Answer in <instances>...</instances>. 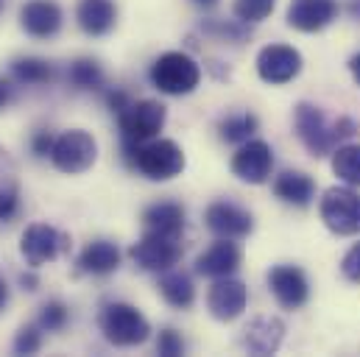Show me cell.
<instances>
[{"mask_svg":"<svg viewBox=\"0 0 360 357\" xmlns=\"http://www.w3.org/2000/svg\"><path fill=\"white\" fill-rule=\"evenodd\" d=\"M143 223H146L148 232H160V235H168V238H181V232H184V209L176 201L151 204L143 212Z\"/></svg>","mask_w":360,"mask_h":357,"instance_id":"obj_21","label":"cell"},{"mask_svg":"<svg viewBox=\"0 0 360 357\" xmlns=\"http://www.w3.org/2000/svg\"><path fill=\"white\" fill-rule=\"evenodd\" d=\"M274 171V151L263 140H246L232 157V174L249 184H266Z\"/></svg>","mask_w":360,"mask_h":357,"instance_id":"obj_12","label":"cell"},{"mask_svg":"<svg viewBox=\"0 0 360 357\" xmlns=\"http://www.w3.org/2000/svg\"><path fill=\"white\" fill-rule=\"evenodd\" d=\"M293 126H296V137L313 157L333 154L338 145H344V140L355 137L358 131L355 120L349 117H338L335 123H330L316 103H299L293 112Z\"/></svg>","mask_w":360,"mask_h":357,"instance_id":"obj_1","label":"cell"},{"mask_svg":"<svg viewBox=\"0 0 360 357\" xmlns=\"http://www.w3.org/2000/svg\"><path fill=\"white\" fill-rule=\"evenodd\" d=\"M70 246L68 235H62L59 229L48 226V223H31L25 232H22V240H20V254L25 257V263L34 268L45 266L51 260H56L65 249Z\"/></svg>","mask_w":360,"mask_h":357,"instance_id":"obj_8","label":"cell"},{"mask_svg":"<svg viewBox=\"0 0 360 357\" xmlns=\"http://www.w3.org/2000/svg\"><path fill=\"white\" fill-rule=\"evenodd\" d=\"M319 212L324 226L341 238L360 232V193L352 187H330L319 204Z\"/></svg>","mask_w":360,"mask_h":357,"instance_id":"obj_5","label":"cell"},{"mask_svg":"<svg viewBox=\"0 0 360 357\" xmlns=\"http://www.w3.org/2000/svg\"><path fill=\"white\" fill-rule=\"evenodd\" d=\"M240 249L229 240V238H221L215 240L204 254H198L195 260V273L201 276H210V279H221V276H232L238 268H240Z\"/></svg>","mask_w":360,"mask_h":357,"instance_id":"obj_17","label":"cell"},{"mask_svg":"<svg viewBox=\"0 0 360 357\" xmlns=\"http://www.w3.org/2000/svg\"><path fill=\"white\" fill-rule=\"evenodd\" d=\"M168 112L160 100H137L129 103L117 115V126L123 134V143H148L165 129Z\"/></svg>","mask_w":360,"mask_h":357,"instance_id":"obj_6","label":"cell"},{"mask_svg":"<svg viewBox=\"0 0 360 357\" xmlns=\"http://www.w3.org/2000/svg\"><path fill=\"white\" fill-rule=\"evenodd\" d=\"M68 324V307L62 301H48L39 313V330L45 332H59Z\"/></svg>","mask_w":360,"mask_h":357,"instance_id":"obj_30","label":"cell"},{"mask_svg":"<svg viewBox=\"0 0 360 357\" xmlns=\"http://www.w3.org/2000/svg\"><path fill=\"white\" fill-rule=\"evenodd\" d=\"M17 215V178H14V165L0 151V221H8Z\"/></svg>","mask_w":360,"mask_h":357,"instance_id":"obj_26","label":"cell"},{"mask_svg":"<svg viewBox=\"0 0 360 357\" xmlns=\"http://www.w3.org/2000/svg\"><path fill=\"white\" fill-rule=\"evenodd\" d=\"M257 73L266 84H288L302 73V53L290 45H269L257 53Z\"/></svg>","mask_w":360,"mask_h":357,"instance_id":"obj_10","label":"cell"},{"mask_svg":"<svg viewBox=\"0 0 360 357\" xmlns=\"http://www.w3.org/2000/svg\"><path fill=\"white\" fill-rule=\"evenodd\" d=\"M243 346L255 355H274L282 344L285 335V324L279 318H255L246 330H243Z\"/></svg>","mask_w":360,"mask_h":357,"instance_id":"obj_19","label":"cell"},{"mask_svg":"<svg viewBox=\"0 0 360 357\" xmlns=\"http://www.w3.org/2000/svg\"><path fill=\"white\" fill-rule=\"evenodd\" d=\"M76 20L84 34L90 37H103L115 28L117 22V8L112 0H79Z\"/></svg>","mask_w":360,"mask_h":357,"instance_id":"obj_18","label":"cell"},{"mask_svg":"<svg viewBox=\"0 0 360 357\" xmlns=\"http://www.w3.org/2000/svg\"><path fill=\"white\" fill-rule=\"evenodd\" d=\"M341 6L338 0H290L288 6V25L304 34L324 31L335 22Z\"/></svg>","mask_w":360,"mask_h":357,"instance_id":"obj_14","label":"cell"},{"mask_svg":"<svg viewBox=\"0 0 360 357\" xmlns=\"http://www.w3.org/2000/svg\"><path fill=\"white\" fill-rule=\"evenodd\" d=\"M349 70H352L355 82L360 84V53H358V56H352V59H349Z\"/></svg>","mask_w":360,"mask_h":357,"instance_id":"obj_38","label":"cell"},{"mask_svg":"<svg viewBox=\"0 0 360 357\" xmlns=\"http://www.w3.org/2000/svg\"><path fill=\"white\" fill-rule=\"evenodd\" d=\"M39 346H42V335H39L37 327H22L14 338V352L17 355H34V352H39Z\"/></svg>","mask_w":360,"mask_h":357,"instance_id":"obj_31","label":"cell"},{"mask_svg":"<svg viewBox=\"0 0 360 357\" xmlns=\"http://www.w3.org/2000/svg\"><path fill=\"white\" fill-rule=\"evenodd\" d=\"M204 221H207V229H210L212 235L229 238V240L246 238V235L255 229V218H252L246 209H240L238 204H229V201H215V204H210Z\"/></svg>","mask_w":360,"mask_h":357,"instance_id":"obj_15","label":"cell"},{"mask_svg":"<svg viewBox=\"0 0 360 357\" xmlns=\"http://www.w3.org/2000/svg\"><path fill=\"white\" fill-rule=\"evenodd\" d=\"M95 157H98V145H95L92 134L82 131V129L65 131L53 143V154H51L53 165L62 174H84V171H90Z\"/></svg>","mask_w":360,"mask_h":357,"instance_id":"obj_7","label":"cell"},{"mask_svg":"<svg viewBox=\"0 0 360 357\" xmlns=\"http://www.w3.org/2000/svg\"><path fill=\"white\" fill-rule=\"evenodd\" d=\"M274 195L285 204H293V207H310L316 198V184L307 174L285 171L274 178Z\"/></svg>","mask_w":360,"mask_h":357,"instance_id":"obj_20","label":"cell"},{"mask_svg":"<svg viewBox=\"0 0 360 357\" xmlns=\"http://www.w3.org/2000/svg\"><path fill=\"white\" fill-rule=\"evenodd\" d=\"M179 238H168V235H160V232H146V238L131 246V260L143 271H157V273L162 271L165 273L179 263Z\"/></svg>","mask_w":360,"mask_h":357,"instance_id":"obj_9","label":"cell"},{"mask_svg":"<svg viewBox=\"0 0 360 357\" xmlns=\"http://www.w3.org/2000/svg\"><path fill=\"white\" fill-rule=\"evenodd\" d=\"M8 98H11V87H8V82L0 79V109L8 103Z\"/></svg>","mask_w":360,"mask_h":357,"instance_id":"obj_37","label":"cell"},{"mask_svg":"<svg viewBox=\"0 0 360 357\" xmlns=\"http://www.w3.org/2000/svg\"><path fill=\"white\" fill-rule=\"evenodd\" d=\"M11 76H14L20 84H48V82L53 79V67H51V62H45V59L28 56V59H17V62L11 65Z\"/></svg>","mask_w":360,"mask_h":357,"instance_id":"obj_27","label":"cell"},{"mask_svg":"<svg viewBox=\"0 0 360 357\" xmlns=\"http://www.w3.org/2000/svg\"><path fill=\"white\" fill-rule=\"evenodd\" d=\"M20 285H22L25 290H37V285H39V282H37V276H34V273H22V276H20Z\"/></svg>","mask_w":360,"mask_h":357,"instance_id":"obj_36","label":"cell"},{"mask_svg":"<svg viewBox=\"0 0 360 357\" xmlns=\"http://www.w3.org/2000/svg\"><path fill=\"white\" fill-rule=\"evenodd\" d=\"M157 352L162 357H179L184 355V341H181V335L176 330H162L160 332V341H157Z\"/></svg>","mask_w":360,"mask_h":357,"instance_id":"obj_32","label":"cell"},{"mask_svg":"<svg viewBox=\"0 0 360 357\" xmlns=\"http://www.w3.org/2000/svg\"><path fill=\"white\" fill-rule=\"evenodd\" d=\"M218 131H221V140H226V143H232V145H243L246 140L255 137V131H257V117H255L252 112L229 115V117L221 120Z\"/></svg>","mask_w":360,"mask_h":357,"instance_id":"obj_25","label":"cell"},{"mask_svg":"<svg viewBox=\"0 0 360 357\" xmlns=\"http://www.w3.org/2000/svg\"><path fill=\"white\" fill-rule=\"evenodd\" d=\"M341 273L349 279V282H360V243H355L344 260H341Z\"/></svg>","mask_w":360,"mask_h":357,"instance_id":"obj_33","label":"cell"},{"mask_svg":"<svg viewBox=\"0 0 360 357\" xmlns=\"http://www.w3.org/2000/svg\"><path fill=\"white\" fill-rule=\"evenodd\" d=\"M106 103L112 106V112H117V115H120V112H123V109H126L131 100H129V95H126V92L115 89V92H109V95H106Z\"/></svg>","mask_w":360,"mask_h":357,"instance_id":"obj_35","label":"cell"},{"mask_svg":"<svg viewBox=\"0 0 360 357\" xmlns=\"http://www.w3.org/2000/svg\"><path fill=\"white\" fill-rule=\"evenodd\" d=\"M195 3H198V6H215L218 0H195Z\"/></svg>","mask_w":360,"mask_h":357,"instance_id":"obj_40","label":"cell"},{"mask_svg":"<svg viewBox=\"0 0 360 357\" xmlns=\"http://www.w3.org/2000/svg\"><path fill=\"white\" fill-rule=\"evenodd\" d=\"M198 82H201L198 65L181 51L162 53L151 65V84L165 95H190L198 87Z\"/></svg>","mask_w":360,"mask_h":357,"instance_id":"obj_4","label":"cell"},{"mask_svg":"<svg viewBox=\"0 0 360 357\" xmlns=\"http://www.w3.org/2000/svg\"><path fill=\"white\" fill-rule=\"evenodd\" d=\"M120 266V249L112 240H92L79 254V268L92 276H106Z\"/></svg>","mask_w":360,"mask_h":357,"instance_id":"obj_22","label":"cell"},{"mask_svg":"<svg viewBox=\"0 0 360 357\" xmlns=\"http://www.w3.org/2000/svg\"><path fill=\"white\" fill-rule=\"evenodd\" d=\"M276 0H235L232 11L238 17V22H263L274 11Z\"/></svg>","mask_w":360,"mask_h":357,"instance_id":"obj_29","label":"cell"},{"mask_svg":"<svg viewBox=\"0 0 360 357\" xmlns=\"http://www.w3.org/2000/svg\"><path fill=\"white\" fill-rule=\"evenodd\" d=\"M20 25L37 39H51L62 28V8L53 0H28L20 8Z\"/></svg>","mask_w":360,"mask_h":357,"instance_id":"obj_16","label":"cell"},{"mask_svg":"<svg viewBox=\"0 0 360 357\" xmlns=\"http://www.w3.org/2000/svg\"><path fill=\"white\" fill-rule=\"evenodd\" d=\"M246 301H249V287L240 279H229V276L215 279V285L207 293V307L218 321H235L246 310Z\"/></svg>","mask_w":360,"mask_h":357,"instance_id":"obj_13","label":"cell"},{"mask_svg":"<svg viewBox=\"0 0 360 357\" xmlns=\"http://www.w3.org/2000/svg\"><path fill=\"white\" fill-rule=\"evenodd\" d=\"M333 171L349 187H360V145H338L333 151Z\"/></svg>","mask_w":360,"mask_h":357,"instance_id":"obj_24","label":"cell"},{"mask_svg":"<svg viewBox=\"0 0 360 357\" xmlns=\"http://www.w3.org/2000/svg\"><path fill=\"white\" fill-rule=\"evenodd\" d=\"M160 293L171 307H179V310H187L195 301L193 279L184 271H165V276L160 279Z\"/></svg>","mask_w":360,"mask_h":357,"instance_id":"obj_23","label":"cell"},{"mask_svg":"<svg viewBox=\"0 0 360 357\" xmlns=\"http://www.w3.org/2000/svg\"><path fill=\"white\" fill-rule=\"evenodd\" d=\"M269 287L279 307L285 310H299L310 299V282L304 271L296 266H274L269 271Z\"/></svg>","mask_w":360,"mask_h":357,"instance_id":"obj_11","label":"cell"},{"mask_svg":"<svg viewBox=\"0 0 360 357\" xmlns=\"http://www.w3.org/2000/svg\"><path fill=\"white\" fill-rule=\"evenodd\" d=\"M53 143H56V140H53L48 131H37L34 140H31V151H34L39 160H45V157L53 154Z\"/></svg>","mask_w":360,"mask_h":357,"instance_id":"obj_34","label":"cell"},{"mask_svg":"<svg viewBox=\"0 0 360 357\" xmlns=\"http://www.w3.org/2000/svg\"><path fill=\"white\" fill-rule=\"evenodd\" d=\"M0 11H3V0H0Z\"/></svg>","mask_w":360,"mask_h":357,"instance_id":"obj_41","label":"cell"},{"mask_svg":"<svg viewBox=\"0 0 360 357\" xmlns=\"http://www.w3.org/2000/svg\"><path fill=\"white\" fill-rule=\"evenodd\" d=\"M126 160L146 178L168 181L184 171V154L174 140H148V143H123Z\"/></svg>","mask_w":360,"mask_h":357,"instance_id":"obj_2","label":"cell"},{"mask_svg":"<svg viewBox=\"0 0 360 357\" xmlns=\"http://www.w3.org/2000/svg\"><path fill=\"white\" fill-rule=\"evenodd\" d=\"M68 79L76 89H101L103 87V70L92 59H79L70 65Z\"/></svg>","mask_w":360,"mask_h":357,"instance_id":"obj_28","label":"cell"},{"mask_svg":"<svg viewBox=\"0 0 360 357\" xmlns=\"http://www.w3.org/2000/svg\"><path fill=\"white\" fill-rule=\"evenodd\" d=\"M98 324H101L103 338L112 346H137V344H146L151 335L148 318L137 307L123 304V301H109L101 310Z\"/></svg>","mask_w":360,"mask_h":357,"instance_id":"obj_3","label":"cell"},{"mask_svg":"<svg viewBox=\"0 0 360 357\" xmlns=\"http://www.w3.org/2000/svg\"><path fill=\"white\" fill-rule=\"evenodd\" d=\"M6 301H8V287H6V282L0 279V310L6 307Z\"/></svg>","mask_w":360,"mask_h":357,"instance_id":"obj_39","label":"cell"}]
</instances>
